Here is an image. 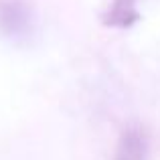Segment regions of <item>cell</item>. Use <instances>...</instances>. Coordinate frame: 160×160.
<instances>
[{
	"label": "cell",
	"instance_id": "7a4b0ae2",
	"mask_svg": "<svg viewBox=\"0 0 160 160\" xmlns=\"http://www.w3.org/2000/svg\"><path fill=\"white\" fill-rule=\"evenodd\" d=\"M112 160H148V134L138 124L124 128Z\"/></svg>",
	"mask_w": 160,
	"mask_h": 160
},
{
	"label": "cell",
	"instance_id": "6da1fadb",
	"mask_svg": "<svg viewBox=\"0 0 160 160\" xmlns=\"http://www.w3.org/2000/svg\"><path fill=\"white\" fill-rule=\"evenodd\" d=\"M35 32V12L22 0H0V35L12 43H24Z\"/></svg>",
	"mask_w": 160,
	"mask_h": 160
},
{
	"label": "cell",
	"instance_id": "3957f363",
	"mask_svg": "<svg viewBox=\"0 0 160 160\" xmlns=\"http://www.w3.org/2000/svg\"><path fill=\"white\" fill-rule=\"evenodd\" d=\"M140 18L136 10V0H113L108 12L103 14V24L116 28H128Z\"/></svg>",
	"mask_w": 160,
	"mask_h": 160
}]
</instances>
